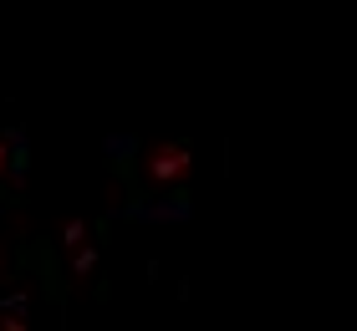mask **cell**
<instances>
[{
  "label": "cell",
  "mask_w": 357,
  "mask_h": 331,
  "mask_svg": "<svg viewBox=\"0 0 357 331\" xmlns=\"http://www.w3.org/2000/svg\"><path fill=\"white\" fill-rule=\"evenodd\" d=\"M0 275H6V255H0Z\"/></svg>",
  "instance_id": "cell-4"
},
{
  "label": "cell",
  "mask_w": 357,
  "mask_h": 331,
  "mask_svg": "<svg viewBox=\"0 0 357 331\" xmlns=\"http://www.w3.org/2000/svg\"><path fill=\"white\" fill-rule=\"evenodd\" d=\"M6 163H10V148H6V143H0V174H6Z\"/></svg>",
  "instance_id": "cell-3"
},
{
  "label": "cell",
  "mask_w": 357,
  "mask_h": 331,
  "mask_svg": "<svg viewBox=\"0 0 357 331\" xmlns=\"http://www.w3.org/2000/svg\"><path fill=\"white\" fill-rule=\"evenodd\" d=\"M0 331H26V321L15 316V311H0Z\"/></svg>",
  "instance_id": "cell-2"
},
{
  "label": "cell",
  "mask_w": 357,
  "mask_h": 331,
  "mask_svg": "<svg viewBox=\"0 0 357 331\" xmlns=\"http://www.w3.org/2000/svg\"><path fill=\"white\" fill-rule=\"evenodd\" d=\"M149 169H153V178H174V174L189 169V158H184V148H158Z\"/></svg>",
  "instance_id": "cell-1"
}]
</instances>
